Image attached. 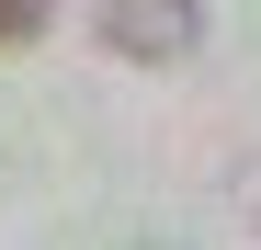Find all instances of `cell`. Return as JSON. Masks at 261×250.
I'll list each match as a JSON object with an SVG mask.
<instances>
[{
  "instance_id": "6da1fadb",
  "label": "cell",
  "mask_w": 261,
  "mask_h": 250,
  "mask_svg": "<svg viewBox=\"0 0 261 250\" xmlns=\"http://www.w3.org/2000/svg\"><path fill=\"white\" fill-rule=\"evenodd\" d=\"M91 23H102V46L137 57V68H170V57L204 46V0H91Z\"/></svg>"
},
{
  "instance_id": "7a4b0ae2",
  "label": "cell",
  "mask_w": 261,
  "mask_h": 250,
  "mask_svg": "<svg viewBox=\"0 0 261 250\" xmlns=\"http://www.w3.org/2000/svg\"><path fill=\"white\" fill-rule=\"evenodd\" d=\"M34 23H46V0H0V46H23Z\"/></svg>"
}]
</instances>
